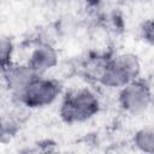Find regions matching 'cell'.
<instances>
[{
    "label": "cell",
    "instance_id": "277c9868",
    "mask_svg": "<svg viewBox=\"0 0 154 154\" xmlns=\"http://www.w3.org/2000/svg\"><path fill=\"white\" fill-rule=\"evenodd\" d=\"M150 101H152L150 85L146 81L138 78L123 87L119 94L120 106L126 112L132 114L143 113L149 107Z\"/></svg>",
    "mask_w": 154,
    "mask_h": 154
},
{
    "label": "cell",
    "instance_id": "9c48e42d",
    "mask_svg": "<svg viewBox=\"0 0 154 154\" xmlns=\"http://www.w3.org/2000/svg\"><path fill=\"white\" fill-rule=\"evenodd\" d=\"M142 36L144 38V41H147L148 43H153V36H154V31H153V22L149 19L147 20L143 25H142Z\"/></svg>",
    "mask_w": 154,
    "mask_h": 154
},
{
    "label": "cell",
    "instance_id": "6da1fadb",
    "mask_svg": "<svg viewBox=\"0 0 154 154\" xmlns=\"http://www.w3.org/2000/svg\"><path fill=\"white\" fill-rule=\"evenodd\" d=\"M140 73V63L132 54H119L106 60L99 82L109 88H123L135 81Z\"/></svg>",
    "mask_w": 154,
    "mask_h": 154
},
{
    "label": "cell",
    "instance_id": "8992f818",
    "mask_svg": "<svg viewBox=\"0 0 154 154\" xmlns=\"http://www.w3.org/2000/svg\"><path fill=\"white\" fill-rule=\"evenodd\" d=\"M58 63V55L55 49L49 43H40L30 55L28 65L30 69L40 75L52 69Z\"/></svg>",
    "mask_w": 154,
    "mask_h": 154
},
{
    "label": "cell",
    "instance_id": "ba28073f",
    "mask_svg": "<svg viewBox=\"0 0 154 154\" xmlns=\"http://www.w3.org/2000/svg\"><path fill=\"white\" fill-rule=\"evenodd\" d=\"M13 52V45L12 41L7 37L0 36V69L5 71L11 64V57Z\"/></svg>",
    "mask_w": 154,
    "mask_h": 154
},
{
    "label": "cell",
    "instance_id": "52a82bcc",
    "mask_svg": "<svg viewBox=\"0 0 154 154\" xmlns=\"http://www.w3.org/2000/svg\"><path fill=\"white\" fill-rule=\"evenodd\" d=\"M135 146L146 154H152L154 150V132L152 128H143L138 130L134 137Z\"/></svg>",
    "mask_w": 154,
    "mask_h": 154
},
{
    "label": "cell",
    "instance_id": "3957f363",
    "mask_svg": "<svg viewBox=\"0 0 154 154\" xmlns=\"http://www.w3.org/2000/svg\"><path fill=\"white\" fill-rule=\"evenodd\" d=\"M59 90L60 87L57 81L38 76L18 96L28 107H42L52 103L57 99Z\"/></svg>",
    "mask_w": 154,
    "mask_h": 154
},
{
    "label": "cell",
    "instance_id": "5b68a950",
    "mask_svg": "<svg viewBox=\"0 0 154 154\" xmlns=\"http://www.w3.org/2000/svg\"><path fill=\"white\" fill-rule=\"evenodd\" d=\"M38 75L26 65H10L4 71V78L7 87L16 94H20Z\"/></svg>",
    "mask_w": 154,
    "mask_h": 154
},
{
    "label": "cell",
    "instance_id": "7a4b0ae2",
    "mask_svg": "<svg viewBox=\"0 0 154 154\" xmlns=\"http://www.w3.org/2000/svg\"><path fill=\"white\" fill-rule=\"evenodd\" d=\"M97 111V97L88 89H78L66 95L61 103L60 116L67 123H76L89 119Z\"/></svg>",
    "mask_w": 154,
    "mask_h": 154
},
{
    "label": "cell",
    "instance_id": "30bf717a",
    "mask_svg": "<svg viewBox=\"0 0 154 154\" xmlns=\"http://www.w3.org/2000/svg\"><path fill=\"white\" fill-rule=\"evenodd\" d=\"M46 154H54V153H46Z\"/></svg>",
    "mask_w": 154,
    "mask_h": 154
}]
</instances>
